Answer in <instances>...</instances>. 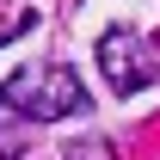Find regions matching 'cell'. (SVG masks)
<instances>
[{"label":"cell","instance_id":"1","mask_svg":"<svg viewBox=\"0 0 160 160\" xmlns=\"http://www.w3.org/2000/svg\"><path fill=\"white\" fill-rule=\"evenodd\" d=\"M0 105L12 117H31V123H56V117H74L86 111V86H80L74 68H19V74L0 86Z\"/></svg>","mask_w":160,"mask_h":160},{"label":"cell","instance_id":"2","mask_svg":"<svg viewBox=\"0 0 160 160\" xmlns=\"http://www.w3.org/2000/svg\"><path fill=\"white\" fill-rule=\"evenodd\" d=\"M99 68H105V80H111V92H123V99L154 80V56H148V43H142L136 25H111L99 37Z\"/></svg>","mask_w":160,"mask_h":160},{"label":"cell","instance_id":"3","mask_svg":"<svg viewBox=\"0 0 160 160\" xmlns=\"http://www.w3.org/2000/svg\"><path fill=\"white\" fill-rule=\"evenodd\" d=\"M62 160H111V142H99V136H92V142H74Z\"/></svg>","mask_w":160,"mask_h":160},{"label":"cell","instance_id":"4","mask_svg":"<svg viewBox=\"0 0 160 160\" xmlns=\"http://www.w3.org/2000/svg\"><path fill=\"white\" fill-rule=\"evenodd\" d=\"M25 25H31V12H19V19H12V25H6V31H0V43H6V37H19V31H25Z\"/></svg>","mask_w":160,"mask_h":160},{"label":"cell","instance_id":"5","mask_svg":"<svg viewBox=\"0 0 160 160\" xmlns=\"http://www.w3.org/2000/svg\"><path fill=\"white\" fill-rule=\"evenodd\" d=\"M0 160H12V154H0Z\"/></svg>","mask_w":160,"mask_h":160}]
</instances>
